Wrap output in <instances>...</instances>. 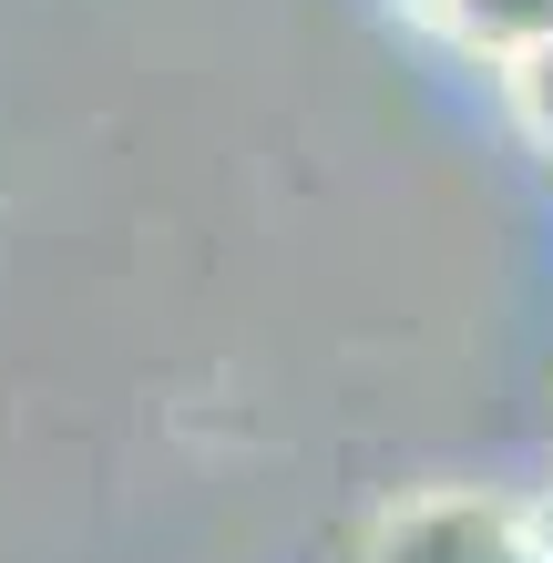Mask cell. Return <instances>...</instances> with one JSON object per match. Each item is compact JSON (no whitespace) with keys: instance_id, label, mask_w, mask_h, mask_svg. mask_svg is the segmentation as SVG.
<instances>
[{"instance_id":"6da1fadb","label":"cell","mask_w":553,"mask_h":563,"mask_svg":"<svg viewBox=\"0 0 553 563\" xmlns=\"http://www.w3.org/2000/svg\"><path fill=\"white\" fill-rule=\"evenodd\" d=\"M523 103H533V123H543V144H553V42L533 52V73H523Z\"/></svg>"}]
</instances>
